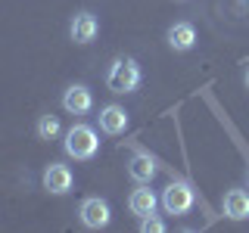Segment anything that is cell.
<instances>
[{
	"instance_id": "5bb4252c",
	"label": "cell",
	"mask_w": 249,
	"mask_h": 233,
	"mask_svg": "<svg viewBox=\"0 0 249 233\" xmlns=\"http://www.w3.org/2000/svg\"><path fill=\"white\" fill-rule=\"evenodd\" d=\"M140 230L143 233H165V221H159V217H140Z\"/></svg>"
},
{
	"instance_id": "3957f363",
	"label": "cell",
	"mask_w": 249,
	"mask_h": 233,
	"mask_svg": "<svg viewBox=\"0 0 249 233\" xmlns=\"http://www.w3.org/2000/svg\"><path fill=\"white\" fill-rule=\"evenodd\" d=\"M162 208H165L168 215H187L193 208V190L187 183H168L165 190H162Z\"/></svg>"
},
{
	"instance_id": "7c38bea8",
	"label": "cell",
	"mask_w": 249,
	"mask_h": 233,
	"mask_svg": "<svg viewBox=\"0 0 249 233\" xmlns=\"http://www.w3.org/2000/svg\"><path fill=\"white\" fill-rule=\"evenodd\" d=\"M128 174H131V181H137V183H150L156 177V162L146 152H137L134 159L128 162Z\"/></svg>"
},
{
	"instance_id": "9c48e42d",
	"label": "cell",
	"mask_w": 249,
	"mask_h": 233,
	"mask_svg": "<svg viewBox=\"0 0 249 233\" xmlns=\"http://www.w3.org/2000/svg\"><path fill=\"white\" fill-rule=\"evenodd\" d=\"M193 44H196V28L190 22H175L168 28V47L171 50L187 53V50H193Z\"/></svg>"
},
{
	"instance_id": "277c9868",
	"label": "cell",
	"mask_w": 249,
	"mask_h": 233,
	"mask_svg": "<svg viewBox=\"0 0 249 233\" xmlns=\"http://www.w3.org/2000/svg\"><path fill=\"white\" fill-rule=\"evenodd\" d=\"M78 215H81V224L90 230H100L106 227L109 221H112V212H109V202L100 199V196H90L81 202V208H78Z\"/></svg>"
},
{
	"instance_id": "5b68a950",
	"label": "cell",
	"mask_w": 249,
	"mask_h": 233,
	"mask_svg": "<svg viewBox=\"0 0 249 233\" xmlns=\"http://www.w3.org/2000/svg\"><path fill=\"white\" fill-rule=\"evenodd\" d=\"M75 177L72 171H69V165H59V162H53V165H47L44 171V190H50L53 196H66L69 190H72Z\"/></svg>"
},
{
	"instance_id": "4fadbf2b",
	"label": "cell",
	"mask_w": 249,
	"mask_h": 233,
	"mask_svg": "<svg viewBox=\"0 0 249 233\" xmlns=\"http://www.w3.org/2000/svg\"><path fill=\"white\" fill-rule=\"evenodd\" d=\"M59 118L56 115H41V118H37V137L41 140H56L59 137Z\"/></svg>"
},
{
	"instance_id": "8992f818",
	"label": "cell",
	"mask_w": 249,
	"mask_h": 233,
	"mask_svg": "<svg viewBox=\"0 0 249 233\" xmlns=\"http://www.w3.org/2000/svg\"><path fill=\"white\" fill-rule=\"evenodd\" d=\"M62 109L72 115H84L93 109V93L84 87V84H72V87H66L62 93Z\"/></svg>"
},
{
	"instance_id": "9a60e30c",
	"label": "cell",
	"mask_w": 249,
	"mask_h": 233,
	"mask_svg": "<svg viewBox=\"0 0 249 233\" xmlns=\"http://www.w3.org/2000/svg\"><path fill=\"white\" fill-rule=\"evenodd\" d=\"M246 84H249V72H246Z\"/></svg>"
},
{
	"instance_id": "7a4b0ae2",
	"label": "cell",
	"mask_w": 249,
	"mask_h": 233,
	"mask_svg": "<svg viewBox=\"0 0 249 233\" xmlns=\"http://www.w3.org/2000/svg\"><path fill=\"white\" fill-rule=\"evenodd\" d=\"M140 84V66L134 59H115L106 72V87L112 93H134Z\"/></svg>"
},
{
	"instance_id": "8fae6325",
	"label": "cell",
	"mask_w": 249,
	"mask_h": 233,
	"mask_svg": "<svg viewBox=\"0 0 249 233\" xmlns=\"http://www.w3.org/2000/svg\"><path fill=\"white\" fill-rule=\"evenodd\" d=\"M224 215L233 221H246L249 217V193L246 190H228L224 193Z\"/></svg>"
},
{
	"instance_id": "30bf717a",
	"label": "cell",
	"mask_w": 249,
	"mask_h": 233,
	"mask_svg": "<svg viewBox=\"0 0 249 233\" xmlns=\"http://www.w3.org/2000/svg\"><path fill=\"white\" fill-rule=\"evenodd\" d=\"M100 128L112 137L124 134V128H128V112H124L122 106H103L100 109Z\"/></svg>"
},
{
	"instance_id": "6da1fadb",
	"label": "cell",
	"mask_w": 249,
	"mask_h": 233,
	"mask_svg": "<svg viewBox=\"0 0 249 233\" xmlns=\"http://www.w3.org/2000/svg\"><path fill=\"white\" fill-rule=\"evenodd\" d=\"M62 146H66V152L72 155V159L88 162V159H93V155H97V150H100V137H97V131H93L90 124H72V128L66 131Z\"/></svg>"
},
{
	"instance_id": "2e32d148",
	"label": "cell",
	"mask_w": 249,
	"mask_h": 233,
	"mask_svg": "<svg viewBox=\"0 0 249 233\" xmlns=\"http://www.w3.org/2000/svg\"><path fill=\"white\" fill-rule=\"evenodd\" d=\"M246 181H249V171H246Z\"/></svg>"
},
{
	"instance_id": "ba28073f",
	"label": "cell",
	"mask_w": 249,
	"mask_h": 233,
	"mask_svg": "<svg viewBox=\"0 0 249 233\" xmlns=\"http://www.w3.org/2000/svg\"><path fill=\"white\" fill-rule=\"evenodd\" d=\"M156 205H159V199H156V193H153L146 183H140V190H134V193H131V199H128L131 215H137V217L156 215Z\"/></svg>"
},
{
	"instance_id": "52a82bcc",
	"label": "cell",
	"mask_w": 249,
	"mask_h": 233,
	"mask_svg": "<svg viewBox=\"0 0 249 233\" xmlns=\"http://www.w3.org/2000/svg\"><path fill=\"white\" fill-rule=\"evenodd\" d=\"M72 41L75 44H90L93 37L100 34V22H97V16L93 13H78L75 19H72Z\"/></svg>"
}]
</instances>
